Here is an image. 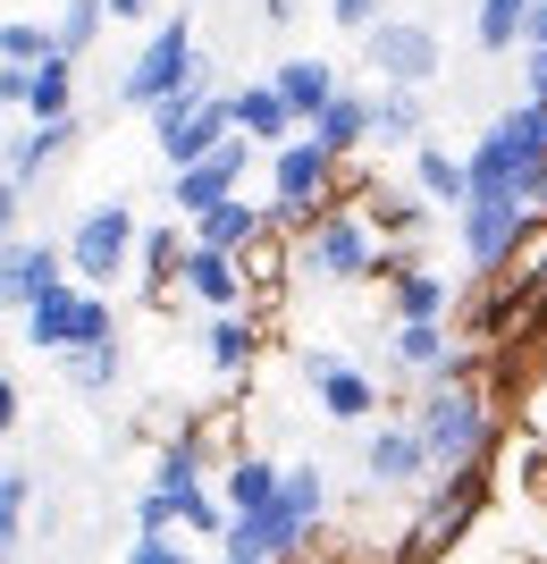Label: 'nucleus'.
I'll list each match as a JSON object with an SVG mask.
<instances>
[{"mask_svg": "<svg viewBox=\"0 0 547 564\" xmlns=\"http://www.w3.org/2000/svg\"><path fill=\"white\" fill-rule=\"evenodd\" d=\"M413 422H422V438H429L438 480H463V471L489 464V438H497V397H489V379H480V371H447V379H422Z\"/></svg>", "mask_w": 547, "mask_h": 564, "instance_id": "f257e3e1", "label": "nucleus"}, {"mask_svg": "<svg viewBox=\"0 0 547 564\" xmlns=\"http://www.w3.org/2000/svg\"><path fill=\"white\" fill-rule=\"evenodd\" d=\"M387 228L371 203H329V212L295 228V270L320 286H354V279H387Z\"/></svg>", "mask_w": 547, "mask_h": 564, "instance_id": "f03ea898", "label": "nucleus"}, {"mask_svg": "<svg viewBox=\"0 0 547 564\" xmlns=\"http://www.w3.org/2000/svg\"><path fill=\"white\" fill-rule=\"evenodd\" d=\"M463 161H472V194H530V203H539V177H547V101L523 94L505 118H489V135H480Z\"/></svg>", "mask_w": 547, "mask_h": 564, "instance_id": "7ed1b4c3", "label": "nucleus"}, {"mask_svg": "<svg viewBox=\"0 0 547 564\" xmlns=\"http://www.w3.org/2000/svg\"><path fill=\"white\" fill-rule=\"evenodd\" d=\"M186 85H211V68H203V51H194V18L177 9V18H161L152 34H143V51L127 59L119 101L127 110H161V101L186 94Z\"/></svg>", "mask_w": 547, "mask_h": 564, "instance_id": "20e7f679", "label": "nucleus"}, {"mask_svg": "<svg viewBox=\"0 0 547 564\" xmlns=\"http://www.w3.org/2000/svg\"><path fill=\"white\" fill-rule=\"evenodd\" d=\"M337 152L320 135H295V143H278V152H270V219H278V228H311V219L329 212L337 203Z\"/></svg>", "mask_w": 547, "mask_h": 564, "instance_id": "39448f33", "label": "nucleus"}, {"mask_svg": "<svg viewBox=\"0 0 547 564\" xmlns=\"http://www.w3.org/2000/svg\"><path fill=\"white\" fill-rule=\"evenodd\" d=\"M18 337L34 354H85V346H101V337H119V329H110V295L68 279V286H51V295H34V304L18 312Z\"/></svg>", "mask_w": 547, "mask_h": 564, "instance_id": "423d86ee", "label": "nucleus"}, {"mask_svg": "<svg viewBox=\"0 0 547 564\" xmlns=\"http://www.w3.org/2000/svg\"><path fill=\"white\" fill-rule=\"evenodd\" d=\"M228 135H237V110H228V94H211V85H186V94H168L161 110H152V143H161L168 169L211 161Z\"/></svg>", "mask_w": 547, "mask_h": 564, "instance_id": "0eeeda50", "label": "nucleus"}, {"mask_svg": "<svg viewBox=\"0 0 547 564\" xmlns=\"http://www.w3.org/2000/svg\"><path fill=\"white\" fill-rule=\"evenodd\" d=\"M539 203L530 194H472L463 203V253H472L480 279H497V270H514L523 261V245L539 236Z\"/></svg>", "mask_w": 547, "mask_h": 564, "instance_id": "6e6552de", "label": "nucleus"}, {"mask_svg": "<svg viewBox=\"0 0 547 564\" xmlns=\"http://www.w3.org/2000/svg\"><path fill=\"white\" fill-rule=\"evenodd\" d=\"M152 489L177 497L186 531H211V540H228L237 506H228V489H211V480H203V438H168V447L152 455Z\"/></svg>", "mask_w": 547, "mask_h": 564, "instance_id": "1a4fd4ad", "label": "nucleus"}, {"mask_svg": "<svg viewBox=\"0 0 547 564\" xmlns=\"http://www.w3.org/2000/svg\"><path fill=\"white\" fill-rule=\"evenodd\" d=\"M135 253H143V228H135L127 203H94V212L68 228V261H76V279H85V286H110Z\"/></svg>", "mask_w": 547, "mask_h": 564, "instance_id": "9d476101", "label": "nucleus"}, {"mask_svg": "<svg viewBox=\"0 0 547 564\" xmlns=\"http://www.w3.org/2000/svg\"><path fill=\"white\" fill-rule=\"evenodd\" d=\"M362 480L371 489H429L438 464H429L422 422H362Z\"/></svg>", "mask_w": 547, "mask_h": 564, "instance_id": "9b49d317", "label": "nucleus"}, {"mask_svg": "<svg viewBox=\"0 0 547 564\" xmlns=\"http://www.w3.org/2000/svg\"><path fill=\"white\" fill-rule=\"evenodd\" d=\"M480 506H489V471H463V480H438V489L422 497V514H413V556H438V547H455L463 531L480 522Z\"/></svg>", "mask_w": 547, "mask_h": 564, "instance_id": "f8f14e48", "label": "nucleus"}, {"mask_svg": "<svg viewBox=\"0 0 547 564\" xmlns=\"http://www.w3.org/2000/svg\"><path fill=\"white\" fill-rule=\"evenodd\" d=\"M362 59H371V76H380V85H429L447 51H438V34H429V25L380 18L371 34H362Z\"/></svg>", "mask_w": 547, "mask_h": 564, "instance_id": "ddd939ff", "label": "nucleus"}, {"mask_svg": "<svg viewBox=\"0 0 547 564\" xmlns=\"http://www.w3.org/2000/svg\"><path fill=\"white\" fill-rule=\"evenodd\" d=\"M253 152H262V143H253V135H228V143H219V152H211V161H194V169H168V203H177V212H186V219L219 212V203L237 194V177H244V169H253Z\"/></svg>", "mask_w": 547, "mask_h": 564, "instance_id": "4468645a", "label": "nucleus"}, {"mask_svg": "<svg viewBox=\"0 0 547 564\" xmlns=\"http://www.w3.org/2000/svg\"><path fill=\"white\" fill-rule=\"evenodd\" d=\"M304 379H311V404H320L329 422H380V379L354 371L346 354L311 346V354H304Z\"/></svg>", "mask_w": 547, "mask_h": 564, "instance_id": "2eb2a0df", "label": "nucleus"}, {"mask_svg": "<svg viewBox=\"0 0 547 564\" xmlns=\"http://www.w3.org/2000/svg\"><path fill=\"white\" fill-rule=\"evenodd\" d=\"M68 279H76L68 245H34V236L0 245V295H9V312H25L34 295H51V286H68Z\"/></svg>", "mask_w": 547, "mask_h": 564, "instance_id": "dca6fc26", "label": "nucleus"}, {"mask_svg": "<svg viewBox=\"0 0 547 564\" xmlns=\"http://www.w3.org/2000/svg\"><path fill=\"white\" fill-rule=\"evenodd\" d=\"M396 371L405 379H447V371H472V337L447 329V321H396Z\"/></svg>", "mask_w": 547, "mask_h": 564, "instance_id": "f3484780", "label": "nucleus"}, {"mask_svg": "<svg viewBox=\"0 0 547 564\" xmlns=\"http://www.w3.org/2000/svg\"><path fill=\"white\" fill-rule=\"evenodd\" d=\"M186 295L203 312H244L253 304V261L219 253V245H186Z\"/></svg>", "mask_w": 547, "mask_h": 564, "instance_id": "a211bd4d", "label": "nucleus"}, {"mask_svg": "<svg viewBox=\"0 0 547 564\" xmlns=\"http://www.w3.org/2000/svg\"><path fill=\"white\" fill-rule=\"evenodd\" d=\"M228 110H237V135H253L262 152H278V143L304 135V118H295V101L278 94V76H262V85H237V94H228Z\"/></svg>", "mask_w": 547, "mask_h": 564, "instance_id": "6ab92c4d", "label": "nucleus"}, {"mask_svg": "<svg viewBox=\"0 0 547 564\" xmlns=\"http://www.w3.org/2000/svg\"><path fill=\"white\" fill-rule=\"evenodd\" d=\"M422 245H396L387 253V304H396V321H447V279L438 270H422Z\"/></svg>", "mask_w": 547, "mask_h": 564, "instance_id": "aec40b11", "label": "nucleus"}, {"mask_svg": "<svg viewBox=\"0 0 547 564\" xmlns=\"http://www.w3.org/2000/svg\"><path fill=\"white\" fill-rule=\"evenodd\" d=\"M422 85H380V110H371V152H422Z\"/></svg>", "mask_w": 547, "mask_h": 564, "instance_id": "412c9836", "label": "nucleus"}, {"mask_svg": "<svg viewBox=\"0 0 547 564\" xmlns=\"http://www.w3.org/2000/svg\"><path fill=\"white\" fill-rule=\"evenodd\" d=\"M270 228H278V219H270L262 203H244V194H228L219 212H203V219H194V245H219V253H253V245H262Z\"/></svg>", "mask_w": 547, "mask_h": 564, "instance_id": "4be33fe9", "label": "nucleus"}, {"mask_svg": "<svg viewBox=\"0 0 547 564\" xmlns=\"http://www.w3.org/2000/svg\"><path fill=\"white\" fill-rule=\"evenodd\" d=\"M278 94L295 101V118L311 127V118H320L337 94H346V85H337V68L320 59V51H286V59H278Z\"/></svg>", "mask_w": 547, "mask_h": 564, "instance_id": "5701e85b", "label": "nucleus"}, {"mask_svg": "<svg viewBox=\"0 0 547 564\" xmlns=\"http://www.w3.org/2000/svg\"><path fill=\"white\" fill-rule=\"evenodd\" d=\"M203 354H211L219 379H244L262 362V329H253L244 312H211V321H203Z\"/></svg>", "mask_w": 547, "mask_h": 564, "instance_id": "b1692460", "label": "nucleus"}, {"mask_svg": "<svg viewBox=\"0 0 547 564\" xmlns=\"http://www.w3.org/2000/svg\"><path fill=\"white\" fill-rule=\"evenodd\" d=\"M371 110H380V94H354V85H346V94H337V101H329V110L311 118V135L329 143L337 161H354L362 143H371Z\"/></svg>", "mask_w": 547, "mask_h": 564, "instance_id": "393cba45", "label": "nucleus"}, {"mask_svg": "<svg viewBox=\"0 0 547 564\" xmlns=\"http://www.w3.org/2000/svg\"><path fill=\"white\" fill-rule=\"evenodd\" d=\"M219 489H228V506H237V514H270V506H278V489H286V464H270V455H228V480H219Z\"/></svg>", "mask_w": 547, "mask_h": 564, "instance_id": "a878e982", "label": "nucleus"}, {"mask_svg": "<svg viewBox=\"0 0 547 564\" xmlns=\"http://www.w3.org/2000/svg\"><path fill=\"white\" fill-rule=\"evenodd\" d=\"M413 194H429V203H472V161L463 152H447V143H422L413 152Z\"/></svg>", "mask_w": 547, "mask_h": 564, "instance_id": "bb28decb", "label": "nucleus"}, {"mask_svg": "<svg viewBox=\"0 0 547 564\" xmlns=\"http://www.w3.org/2000/svg\"><path fill=\"white\" fill-rule=\"evenodd\" d=\"M530 18H539V0H480L472 34H480V51H523L530 43Z\"/></svg>", "mask_w": 547, "mask_h": 564, "instance_id": "cd10ccee", "label": "nucleus"}, {"mask_svg": "<svg viewBox=\"0 0 547 564\" xmlns=\"http://www.w3.org/2000/svg\"><path fill=\"white\" fill-rule=\"evenodd\" d=\"M25 118H76V51H51L43 68H34V101Z\"/></svg>", "mask_w": 547, "mask_h": 564, "instance_id": "c85d7f7f", "label": "nucleus"}, {"mask_svg": "<svg viewBox=\"0 0 547 564\" xmlns=\"http://www.w3.org/2000/svg\"><path fill=\"white\" fill-rule=\"evenodd\" d=\"M25 531H34V471L9 464L0 471V540H9V556L25 547Z\"/></svg>", "mask_w": 547, "mask_h": 564, "instance_id": "c756f323", "label": "nucleus"}, {"mask_svg": "<svg viewBox=\"0 0 547 564\" xmlns=\"http://www.w3.org/2000/svg\"><path fill=\"white\" fill-rule=\"evenodd\" d=\"M59 362H68V379L85 388V397H110V388H119V371H127L119 337H101V346H85V354H59Z\"/></svg>", "mask_w": 547, "mask_h": 564, "instance_id": "7c9ffc66", "label": "nucleus"}, {"mask_svg": "<svg viewBox=\"0 0 547 564\" xmlns=\"http://www.w3.org/2000/svg\"><path fill=\"white\" fill-rule=\"evenodd\" d=\"M101 18H110V0H59V25H51V34H59V51H76V59H85V51L101 43Z\"/></svg>", "mask_w": 547, "mask_h": 564, "instance_id": "2f4dec72", "label": "nucleus"}, {"mask_svg": "<svg viewBox=\"0 0 547 564\" xmlns=\"http://www.w3.org/2000/svg\"><path fill=\"white\" fill-rule=\"evenodd\" d=\"M51 51H59V34H43V25H25V18L0 25V68H43Z\"/></svg>", "mask_w": 547, "mask_h": 564, "instance_id": "473e14b6", "label": "nucleus"}, {"mask_svg": "<svg viewBox=\"0 0 547 564\" xmlns=\"http://www.w3.org/2000/svg\"><path fill=\"white\" fill-rule=\"evenodd\" d=\"M422 203H429V194H371V212H380V228L396 236V245H413V228H422Z\"/></svg>", "mask_w": 547, "mask_h": 564, "instance_id": "72a5a7b5", "label": "nucleus"}, {"mask_svg": "<svg viewBox=\"0 0 547 564\" xmlns=\"http://www.w3.org/2000/svg\"><path fill=\"white\" fill-rule=\"evenodd\" d=\"M135 531H186L177 497H168V489H143V497H135Z\"/></svg>", "mask_w": 547, "mask_h": 564, "instance_id": "f704fd0d", "label": "nucleus"}, {"mask_svg": "<svg viewBox=\"0 0 547 564\" xmlns=\"http://www.w3.org/2000/svg\"><path fill=\"white\" fill-rule=\"evenodd\" d=\"M127 564H194V556H186V540H168V531H135Z\"/></svg>", "mask_w": 547, "mask_h": 564, "instance_id": "c9c22d12", "label": "nucleus"}, {"mask_svg": "<svg viewBox=\"0 0 547 564\" xmlns=\"http://www.w3.org/2000/svg\"><path fill=\"white\" fill-rule=\"evenodd\" d=\"M329 18L346 25V34H371V25H380V0H329Z\"/></svg>", "mask_w": 547, "mask_h": 564, "instance_id": "e433bc0d", "label": "nucleus"}, {"mask_svg": "<svg viewBox=\"0 0 547 564\" xmlns=\"http://www.w3.org/2000/svg\"><path fill=\"white\" fill-rule=\"evenodd\" d=\"M523 59H530V94H539V101H547V43H530V51H523Z\"/></svg>", "mask_w": 547, "mask_h": 564, "instance_id": "4c0bfd02", "label": "nucleus"}, {"mask_svg": "<svg viewBox=\"0 0 547 564\" xmlns=\"http://www.w3.org/2000/svg\"><path fill=\"white\" fill-rule=\"evenodd\" d=\"M110 18H127V25H143V18H152V0H110Z\"/></svg>", "mask_w": 547, "mask_h": 564, "instance_id": "58836bf2", "label": "nucleus"}, {"mask_svg": "<svg viewBox=\"0 0 547 564\" xmlns=\"http://www.w3.org/2000/svg\"><path fill=\"white\" fill-rule=\"evenodd\" d=\"M530 43H547V0H539V18H530ZM530 43H523V51H530Z\"/></svg>", "mask_w": 547, "mask_h": 564, "instance_id": "ea45409f", "label": "nucleus"}, {"mask_svg": "<svg viewBox=\"0 0 547 564\" xmlns=\"http://www.w3.org/2000/svg\"><path fill=\"white\" fill-rule=\"evenodd\" d=\"M228 564H270V556H228Z\"/></svg>", "mask_w": 547, "mask_h": 564, "instance_id": "a19ab883", "label": "nucleus"}, {"mask_svg": "<svg viewBox=\"0 0 547 564\" xmlns=\"http://www.w3.org/2000/svg\"><path fill=\"white\" fill-rule=\"evenodd\" d=\"M539 212H547V177H539Z\"/></svg>", "mask_w": 547, "mask_h": 564, "instance_id": "79ce46f5", "label": "nucleus"}]
</instances>
